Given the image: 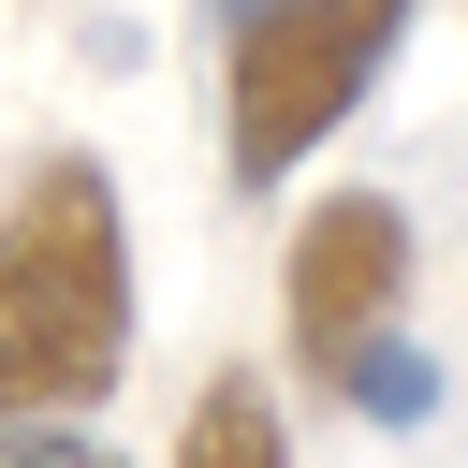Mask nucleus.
Here are the masks:
<instances>
[{
    "mask_svg": "<svg viewBox=\"0 0 468 468\" xmlns=\"http://www.w3.org/2000/svg\"><path fill=\"white\" fill-rule=\"evenodd\" d=\"M132 366V219L88 146L29 161L0 205V424H73Z\"/></svg>",
    "mask_w": 468,
    "mask_h": 468,
    "instance_id": "f257e3e1",
    "label": "nucleus"
},
{
    "mask_svg": "<svg viewBox=\"0 0 468 468\" xmlns=\"http://www.w3.org/2000/svg\"><path fill=\"white\" fill-rule=\"evenodd\" d=\"M410 44V0H219V161L278 190Z\"/></svg>",
    "mask_w": 468,
    "mask_h": 468,
    "instance_id": "f03ea898",
    "label": "nucleus"
},
{
    "mask_svg": "<svg viewBox=\"0 0 468 468\" xmlns=\"http://www.w3.org/2000/svg\"><path fill=\"white\" fill-rule=\"evenodd\" d=\"M395 292H410V205H395V190H322V205L292 219V263H278L292 351L336 380L366 336H395Z\"/></svg>",
    "mask_w": 468,
    "mask_h": 468,
    "instance_id": "7ed1b4c3",
    "label": "nucleus"
},
{
    "mask_svg": "<svg viewBox=\"0 0 468 468\" xmlns=\"http://www.w3.org/2000/svg\"><path fill=\"white\" fill-rule=\"evenodd\" d=\"M176 468H292V424H278V395H263L249 366H219V380L190 395V424H176Z\"/></svg>",
    "mask_w": 468,
    "mask_h": 468,
    "instance_id": "20e7f679",
    "label": "nucleus"
},
{
    "mask_svg": "<svg viewBox=\"0 0 468 468\" xmlns=\"http://www.w3.org/2000/svg\"><path fill=\"white\" fill-rule=\"evenodd\" d=\"M336 395H351V410H380V424H424V410H439V366H424V351H395V336H366V351L336 366Z\"/></svg>",
    "mask_w": 468,
    "mask_h": 468,
    "instance_id": "39448f33",
    "label": "nucleus"
},
{
    "mask_svg": "<svg viewBox=\"0 0 468 468\" xmlns=\"http://www.w3.org/2000/svg\"><path fill=\"white\" fill-rule=\"evenodd\" d=\"M0 468H117V453L73 439V424H0Z\"/></svg>",
    "mask_w": 468,
    "mask_h": 468,
    "instance_id": "423d86ee",
    "label": "nucleus"
}]
</instances>
